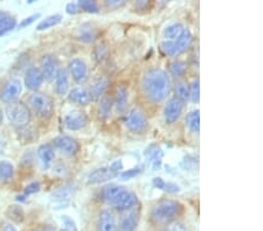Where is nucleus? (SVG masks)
Instances as JSON below:
<instances>
[{
  "instance_id": "5701e85b",
  "label": "nucleus",
  "mask_w": 263,
  "mask_h": 231,
  "mask_svg": "<svg viewBox=\"0 0 263 231\" xmlns=\"http://www.w3.org/2000/svg\"><path fill=\"white\" fill-rule=\"evenodd\" d=\"M37 157L44 168H48L52 165L55 158L54 147L49 144H44L37 149Z\"/></svg>"
},
{
  "instance_id": "c85d7f7f",
  "label": "nucleus",
  "mask_w": 263,
  "mask_h": 231,
  "mask_svg": "<svg viewBox=\"0 0 263 231\" xmlns=\"http://www.w3.org/2000/svg\"><path fill=\"white\" fill-rule=\"evenodd\" d=\"M186 124L192 132L200 131V112L199 110H194L187 113L186 116Z\"/></svg>"
},
{
  "instance_id": "1a4fd4ad",
  "label": "nucleus",
  "mask_w": 263,
  "mask_h": 231,
  "mask_svg": "<svg viewBox=\"0 0 263 231\" xmlns=\"http://www.w3.org/2000/svg\"><path fill=\"white\" fill-rule=\"evenodd\" d=\"M141 214L138 210H128L121 216L118 222L117 230L118 231H135L139 223Z\"/></svg>"
},
{
  "instance_id": "79ce46f5",
  "label": "nucleus",
  "mask_w": 263,
  "mask_h": 231,
  "mask_svg": "<svg viewBox=\"0 0 263 231\" xmlns=\"http://www.w3.org/2000/svg\"><path fill=\"white\" fill-rule=\"evenodd\" d=\"M40 18V13H36V14H33L31 16H28V18H25L24 20H21V23L19 24V28H25L29 26V25H32L34 21L37 20Z\"/></svg>"
},
{
  "instance_id": "7c9ffc66",
  "label": "nucleus",
  "mask_w": 263,
  "mask_h": 231,
  "mask_svg": "<svg viewBox=\"0 0 263 231\" xmlns=\"http://www.w3.org/2000/svg\"><path fill=\"white\" fill-rule=\"evenodd\" d=\"M75 191V186L73 183H67L66 186L59 188L57 192L53 194V197L55 200H67L73 195Z\"/></svg>"
},
{
  "instance_id": "aec40b11",
  "label": "nucleus",
  "mask_w": 263,
  "mask_h": 231,
  "mask_svg": "<svg viewBox=\"0 0 263 231\" xmlns=\"http://www.w3.org/2000/svg\"><path fill=\"white\" fill-rule=\"evenodd\" d=\"M125 191V187L120 186V184H108V186H105L103 188V191H102V197H103L104 201H107L110 204H112Z\"/></svg>"
},
{
  "instance_id": "37998d69",
  "label": "nucleus",
  "mask_w": 263,
  "mask_h": 231,
  "mask_svg": "<svg viewBox=\"0 0 263 231\" xmlns=\"http://www.w3.org/2000/svg\"><path fill=\"white\" fill-rule=\"evenodd\" d=\"M165 231H187V229H186L184 224L179 223V222H172V223H170L166 226Z\"/></svg>"
},
{
  "instance_id": "49530a36",
  "label": "nucleus",
  "mask_w": 263,
  "mask_h": 231,
  "mask_svg": "<svg viewBox=\"0 0 263 231\" xmlns=\"http://www.w3.org/2000/svg\"><path fill=\"white\" fill-rule=\"evenodd\" d=\"M152 183H154V186L156 188L160 189V191H164L165 184H166V182H165L162 178H155L154 180H152Z\"/></svg>"
},
{
  "instance_id": "a19ab883",
  "label": "nucleus",
  "mask_w": 263,
  "mask_h": 231,
  "mask_svg": "<svg viewBox=\"0 0 263 231\" xmlns=\"http://www.w3.org/2000/svg\"><path fill=\"white\" fill-rule=\"evenodd\" d=\"M39 191H40V182L34 181V182H31L29 184H27L26 187H25L24 195L28 196L31 194H35V193H37Z\"/></svg>"
},
{
  "instance_id": "4c0bfd02",
  "label": "nucleus",
  "mask_w": 263,
  "mask_h": 231,
  "mask_svg": "<svg viewBox=\"0 0 263 231\" xmlns=\"http://www.w3.org/2000/svg\"><path fill=\"white\" fill-rule=\"evenodd\" d=\"M141 172H142L141 167H135V168H131V170L121 172L118 176H120L121 180H129V179L135 178V176H137Z\"/></svg>"
},
{
  "instance_id": "f3484780",
  "label": "nucleus",
  "mask_w": 263,
  "mask_h": 231,
  "mask_svg": "<svg viewBox=\"0 0 263 231\" xmlns=\"http://www.w3.org/2000/svg\"><path fill=\"white\" fill-rule=\"evenodd\" d=\"M69 71L71 74V77L74 78L76 82H83L88 76V68L86 62L82 61L81 58H73L69 62Z\"/></svg>"
},
{
  "instance_id": "b1692460",
  "label": "nucleus",
  "mask_w": 263,
  "mask_h": 231,
  "mask_svg": "<svg viewBox=\"0 0 263 231\" xmlns=\"http://www.w3.org/2000/svg\"><path fill=\"white\" fill-rule=\"evenodd\" d=\"M145 155L147 158V161L150 162L151 167L154 168V171H157L160 168V165H162V159H163V151L159 149L158 146L152 145L148 147L145 152Z\"/></svg>"
},
{
  "instance_id": "c9c22d12",
  "label": "nucleus",
  "mask_w": 263,
  "mask_h": 231,
  "mask_svg": "<svg viewBox=\"0 0 263 231\" xmlns=\"http://www.w3.org/2000/svg\"><path fill=\"white\" fill-rule=\"evenodd\" d=\"M7 215L15 222H21L24 220V210L20 205H11V208L7 210Z\"/></svg>"
},
{
  "instance_id": "0eeeda50",
  "label": "nucleus",
  "mask_w": 263,
  "mask_h": 231,
  "mask_svg": "<svg viewBox=\"0 0 263 231\" xmlns=\"http://www.w3.org/2000/svg\"><path fill=\"white\" fill-rule=\"evenodd\" d=\"M125 125L130 131L135 133H143L148 128V119L146 113L141 108H134L125 119Z\"/></svg>"
},
{
  "instance_id": "dca6fc26",
  "label": "nucleus",
  "mask_w": 263,
  "mask_h": 231,
  "mask_svg": "<svg viewBox=\"0 0 263 231\" xmlns=\"http://www.w3.org/2000/svg\"><path fill=\"white\" fill-rule=\"evenodd\" d=\"M41 73L44 79L52 81L58 73V62L52 55H45L41 58Z\"/></svg>"
},
{
  "instance_id": "4be33fe9",
  "label": "nucleus",
  "mask_w": 263,
  "mask_h": 231,
  "mask_svg": "<svg viewBox=\"0 0 263 231\" xmlns=\"http://www.w3.org/2000/svg\"><path fill=\"white\" fill-rule=\"evenodd\" d=\"M68 70L65 68L58 69V73L55 75V91L59 95L67 94L68 89H69V78H68Z\"/></svg>"
},
{
  "instance_id": "3c124183",
  "label": "nucleus",
  "mask_w": 263,
  "mask_h": 231,
  "mask_svg": "<svg viewBox=\"0 0 263 231\" xmlns=\"http://www.w3.org/2000/svg\"><path fill=\"white\" fill-rule=\"evenodd\" d=\"M34 231H55V229L52 228V226H42V228L35 229Z\"/></svg>"
},
{
  "instance_id": "6e6552de",
  "label": "nucleus",
  "mask_w": 263,
  "mask_h": 231,
  "mask_svg": "<svg viewBox=\"0 0 263 231\" xmlns=\"http://www.w3.org/2000/svg\"><path fill=\"white\" fill-rule=\"evenodd\" d=\"M23 90V86L18 78H11L5 82L2 91H0V99L4 103L15 102V99L19 97Z\"/></svg>"
},
{
  "instance_id": "393cba45",
  "label": "nucleus",
  "mask_w": 263,
  "mask_h": 231,
  "mask_svg": "<svg viewBox=\"0 0 263 231\" xmlns=\"http://www.w3.org/2000/svg\"><path fill=\"white\" fill-rule=\"evenodd\" d=\"M16 26V19L8 12L0 11V36L11 32Z\"/></svg>"
},
{
  "instance_id": "603ef678",
  "label": "nucleus",
  "mask_w": 263,
  "mask_h": 231,
  "mask_svg": "<svg viewBox=\"0 0 263 231\" xmlns=\"http://www.w3.org/2000/svg\"><path fill=\"white\" fill-rule=\"evenodd\" d=\"M3 119H4V116H3V111L0 110V124L3 123Z\"/></svg>"
},
{
  "instance_id": "bb28decb",
  "label": "nucleus",
  "mask_w": 263,
  "mask_h": 231,
  "mask_svg": "<svg viewBox=\"0 0 263 231\" xmlns=\"http://www.w3.org/2000/svg\"><path fill=\"white\" fill-rule=\"evenodd\" d=\"M114 103L112 100L108 96H104L103 98H101L99 109H97V112H99V117L101 119H107L111 115Z\"/></svg>"
},
{
  "instance_id": "09e8293b",
  "label": "nucleus",
  "mask_w": 263,
  "mask_h": 231,
  "mask_svg": "<svg viewBox=\"0 0 263 231\" xmlns=\"http://www.w3.org/2000/svg\"><path fill=\"white\" fill-rule=\"evenodd\" d=\"M0 231H16L15 226L11 223H4L0 228Z\"/></svg>"
},
{
  "instance_id": "7ed1b4c3",
  "label": "nucleus",
  "mask_w": 263,
  "mask_h": 231,
  "mask_svg": "<svg viewBox=\"0 0 263 231\" xmlns=\"http://www.w3.org/2000/svg\"><path fill=\"white\" fill-rule=\"evenodd\" d=\"M28 107L33 113H35L40 118H49L54 112V103L49 96L34 92L28 97Z\"/></svg>"
},
{
  "instance_id": "ddd939ff",
  "label": "nucleus",
  "mask_w": 263,
  "mask_h": 231,
  "mask_svg": "<svg viewBox=\"0 0 263 231\" xmlns=\"http://www.w3.org/2000/svg\"><path fill=\"white\" fill-rule=\"evenodd\" d=\"M88 124V117L82 111H73L68 113L65 118V126L70 131H78Z\"/></svg>"
},
{
  "instance_id": "a18cd8bd",
  "label": "nucleus",
  "mask_w": 263,
  "mask_h": 231,
  "mask_svg": "<svg viewBox=\"0 0 263 231\" xmlns=\"http://www.w3.org/2000/svg\"><path fill=\"white\" fill-rule=\"evenodd\" d=\"M164 191L167 192V193H178L180 191V188H179V186H177V184H175V183L166 182V184H165Z\"/></svg>"
},
{
  "instance_id": "a878e982",
  "label": "nucleus",
  "mask_w": 263,
  "mask_h": 231,
  "mask_svg": "<svg viewBox=\"0 0 263 231\" xmlns=\"http://www.w3.org/2000/svg\"><path fill=\"white\" fill-rule=\"evenodd\" d=\"M185 32V27L181 24H172L165 28L164 31V37L166 41H176Z\"/></svg>"
},
{
  "instance_id": "9d476101",
  "label": "nucleus",
  "mask_w": 263,
  "mask_h": 231,
  "mask_svg": "<svg viewBox=\"0 0 263 231\" xmlns=\"http://www.w3.org/2000/svg\"><path fill=\"white\" fill-rule=\"evenodd\" d=\"M96 231H117V223L114 213L110 209H102L97 218Z\"/></svg>"
},
{
  "instance_id": "c756f323",
  "label": "nucleus",
  "mask_w": 263,
  "mask_h": 231,
  "mask_svg": "<svg viewBox=\"0 0 263 231\" xmlns=\"http://www.w3.org/2000/svg\"><path fill=\"white\" fill-rule=\"evenodd\" d=\"M62 20L61 14H52L47 16V18L40 21V24L36 26L37 31H46V29H49L54 26H57L58 24H60Z\"/></svg>"
},
{
  "instance_id": "a211bd4d",
  "label": "nucleus",
  "mask_w": 263,
  "mask_h": 231,
  "mask_svg": "<svg viewBox=\"0 0 263 231\" xmlns=\"http://www.w3.org/2000/svg\"><path fill=\"white\" fill-rule=\"evenodd\" d=\"M109 78L104 75H101V76L96 77L94 81L90 84V90H89V94H90V97L92 100L100 99L102 98V96L105 92V90L108 89L109 87Z\"/></svg>"
},
{
  "instance_id": "412c9836",
  "label": "nucleus",
  "mask_w": 263,
  "mask_h": 231,
  "mask_svg": "<svg viewBox=\"0 0 263 231\" xmlns=\"http://www.w3.org/2000/svg\"><path fill=\"white\" fill-rule=\"evenodd\" d=\"M68 97H69L71 102L75 104H79V105H88V104H90L92 100L90 97V94H89V91L81 87H78V88H74V89H71L69 91Z\"/></svg>"
},
{
  "instance_id": "f257e3e1",
  "label": "nucleus",
  "mask_w": 263,
  "mask_h": 231,
  "mask_svg": "<svg viewBox=\"0 0 263 231\" xmlns=\"http://www.w3.org/2000/svg\"><path fill=\"white\" fill-rule=\"evenodd\" d=\"M142 89L146 98L152 103H160L167 98L171 82L163 69H148L142 78Z\"/></svg>"
},
{
  "instance_id": "20e7f679",
  "label": "nucleus",
  "mask_w": 263,
  "mask_h": 231,
  "mask_svg": "<svg viewBox=\"0 0 263 231\" xmlns=\"http://www.w3.org/2000/svg\"><path fill=\"white\" fill-rule=\"evenodd\" d=\"M6 117L15 128H25L31 120V111L24 103L12 102L6 107Z\"/></svg>"
},
{
  "instance_id": "9b49d317",
  "label": "nucleus",
  "mask_w": 263,
  "mask_h": 231,
  "mask_svg": "<svg viewBox=\"0 0 263 231\" xmlns=\"http://www.w3.org/2000/svg\"><path fill=\"white\" fill-rule=\"evenodd\" d=\"M182 109H184V102H181V100L177 98L170 99L164 109L165 121H166L167 124L176 123V121L179 119Z\"/></svg>"
},
{
  "instance_id": "f8f14e48",
  "label": "nucleus",
  "mask_w": 263,
  "mask_h": 231,
  "mask_svg": "<svg viewBox=\"0 0 263 231\" xmlns=\"http://www.w3.org/2000/svg\"><path fill=\"white\" fill-rule=\"evenodd\" d=\"M53 144L55 146V149L66 155H74L78 153L79 151L78 141L68 136H59L57 138H54Z\"/></svg>"
},
{
  "instance_id": "864d4df0",
  "label": "nucleus",
  "mask_w": 263,
  "mask_h": 231,
  "mask_svg": "<svg viewBox=\"0 0 263 231\" xmlns=\"http://www.w3.org/2000/svg\"><path fill=\"white\" fill-rule=\"evenodd\" d=\"M61 231H67V230H61Z\"/></svg>"
},
{
  "instance_id": "2f4dec72",
  "label": "nucleus",
  "mask_w": 263,
  "mask_h": 231,
  "mask_svg": "<svg viewBox=\"0 0 263 231\" xmlns=\"http://www.w3.org/2000/svg\"><path fill=\"white\" fill-rule=\"evenodd\" d=\"M14 174V167L10 161H0V180H10Z\"/></svg>"
},
{
  "instance_id": "cd10ccee",
  "label": "nucleus",
  "mask_w": 263,
  "mask_h": 231,
  "mask_svg": "<svg viewBox=\"0 0 263 231\" xmlns=\"http://www.w3.org/2000/svg\"><path fill=\"white\" fill-rule=\"evenodd\" d=\"M97 37V31L95 28H92L90 25H83V26L79 29L78 33V39L82 42H92Z\"/></svg>"
},
{
  "instance_id": "6ab92c4d",
  "label": "nucleus",
  "mask_w": 263,
  "mask_h": 231,
  "mask_svg": "<svg viewBox=\"0 0 263 231\" xmlns=\"http://www.w3.org/2000/svg\"><path fill=\"white\" fill-rule=\"evenodd\" d=\"M114 104L120 113L124 112L128 109L129 104V91L125 86H118L115 90V96H114Z\"/></svg>"
},
{
  "instance_id": "72a5a7b5",
  "label": "nucleus",
  "mask_w": 263,
  "mask_h": 231,
  "mask_svg": "<svg viewBox=\"0 0 263 231\" xmlns=\"http://www.w3.org/2000/svg\"><path fill=\"white\" fill-rule=\"evenodd\" d=\"M186 68H187V66L182 61H173L170 63V73L175 77L182 76L186 71Z\"/></svg>"
},
{
  "instance_id": "ea45409f",
  "label": "nucleus",
  "mask_w": 263,
  "mask_h": 231,
  "mask_svg": "<svg viewBox=\"0 0 263 231\" xmlns=\"http://www.w3.org/2000/svg\"><path fill=\"white\" fill-rule=\"evenodd\" d=\"M61 221H62L63 225H65V230H67V231H78V226H76V223L74 222V220H71L69 216L62 215Z\"/></svg>"
},
{
  "instance_id": "e433bc0d",
  "label": "nucleus",
  "mask_w": 263,
  "mask_h": 231,
  "mask_svg": "<svg viewBox=\"0 0 263 231\" xmlns=\"http://www.w3.org/2000/svg\"><path fill=\"white\" fill-rule=\"evenodd\" d=\"M199 98H200V84H199V81L197 79L190 87V99L193 103H197L199 102Z\"/></svg>"
},
{
  "instance_id": "2eb2a0df",
  "label": "nucleus",
  "mask_w": 263,
  "mask_h": 231,
  "mask_svg": "<svg viewBox=\"0 0 263 231\" xmlns=\"http://www.w3.org/2000/svg\"><path fill=\"white\" fill-rule=\"evenodd\" d=\"M42 83H44V76H42V73L39 68L32 67V68H29L26 71V75H25V84H26V87L29 90L37 91L42 86Z\"/></svg>"
},
{
  "instance_id": "f03ea898",
  "label": "nucleus",
  "mask_w": 263,
  "mask_h": 231,
  "mask_svg": "<svg viewBox=\"0 0 263 231\" xmlns=\"http://www.w3.org/2000/svg\"><path fill=\"white\" fill-rule=\"evenodd\" d=\"M182 207L175 200H163L151 210V220L156 224H170L181 214Z\"/></svg>"
},
{
  "instance_id": "423d86ee",
  "label": "nucleus",
  "mask_w": 263,
  "mask_h": 231,
  "mask_svg": "<svg viewBox=\"0 0 263 231\" xmlns=\"http://www.w3.org/2000/svg\"><path fill=\"white\" fill-rule=\"evenodd\" d=\"M192 40L193 36L191 34V32L189 29H185V32L182 33V35L178 40L172 42L164 41L162 44V49L170 56H177L190 47V45L192 44Z\"/></svg>"
},
{
  "instance_id": "39448f33",
  "label": "nucleus",
  "mask_w": 263,
  "mask_h": 231,
  "mask_svg": "<svg viewBox=\"0 0 263 231\" xmlns=\"http://www.w3.org/2000/svg\"><path fill=\"white\" fill-rule=\"evenodd\" d=\"M123 162L122 160L114 161L111 165L108 167H101L97 170L92 171L90 174L88 175V182L91 184H99L110 181V180L117 178L122 172Z\"/></svg>"
},
{
  "instance_id": "4468645a",
  "label": "nucleus",
  "mask_w": 263,
  "mask_h": 231,
  "mask_svg": "<svg viewBox=\"0 0 263 231\" xmlns=\"http://www.w3.org/2000/svg\"><path fill=\"white\" fill-rule=\"evenodd\" d=\"M138 203V199L135 193L125 191L118 199L112 203V207L118 212H128L135 208Z\"/></svg>"
},
{
  "instance_id": "f704fd0d",
  "label": "nucleus",
  "mask_w": 263,
  "mask_h": 231,
  "mask_svg": "<svg viewBox=\"0 0 263 231\" xmlns=\"http://www.w3.org/2000/svg\"><path fill=\"white\" fill-rule=\"evenodd\" d=\"M78 6L79 8H82L83 11L89 12V13H97L100 10L97 3L92 2V0H80L78 3Z\"/></svg>"
},
{
  "instance_id": "473e14b6",
  "label": "nucleus",
  "mask_w": 263,
  "mask_h": 231,
  "mask_svg": "<svg viewBox=\"0 0 263 231\" xmlns=\"http://www.w3.org/2000/svg\"><path fill=\"white\" fill-rule=\"evenodd\" d=\"M176 95L177 99L185 102L190 99V86L186 82H180L176 86Z\"/></svg>"
},
{
  "instance_id": "c03bdc74",
  "label": "nucleus",
  "mask_w": 263,
  "mask_h": 231,
  "mask_svg": "<svg viewBox=\"0 0 263 231\" xmlns=\"http://www.w3.org/2000/svg\"><path fill=\"white\" fill-rule=\"evenodd\" d=\"M66 11L68 14H76L79 12V6L78 4H74V3H69L67 4L66 6Z\"/></svg>"
},
{
  "instance_id": "de8ad7c7",
  "label": "nucleus",
  "mask_w": 263,
  "mask_h": 231,
  "mask_svg": "<svg viewBox=\"0 0 263 231\" xmlns=\"http://www.w3.org/2000/svg\"><path fill=\"white\" fill-rule=\"evenodd\" d=\"M108 6H110V7H117V6H122V5H124V2H121V0H108L107 3Z\"/></svg>"
},
{
  "instance_id": "58836bf2",
  "label": "nucleus",
  "mask_w": 263,
  "mask_h": 231,
  "mask_svg": "<svg viewBox=\"0 0 263 231\" xmlns=\"http://www.w3.org/2000/svg\"><path fill=\"white\" fill-rule=\"evenodd\" d=\"M94 55H95V58H96L97 61L102 62L103 60H105V58H107V56H108V49H107V47H105L104 45L97 46V47L95 48Z\"/></svg>"
},
{
  "instance_id": "8fccbe9b",
  "label": "nucleus",
  "mask_w": 263,
  "mask_h": 231,
  "mask_svg": "<svg viewBox=\"0 0 263 231\" xmlns=\"http://www.w3.org/2000/svg\"><path fill=\"white\" fill-rule=\"evenodd\" d=\"M148 5H150V3L146 2V0H142V2H136V4H135V6L139 8V10H142V8H145Z\"/></svg>"
}]
</instances>
